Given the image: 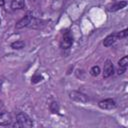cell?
Returning <instances> with one entry per match:
<instances>
[{
  "label": "cell",
  "mask_w": 128,
  "mask_h": 128,
  "mask_svg": "<svg viewBox=\"0 0 128 128\" xmlns=\"http://www.w3.org/2000/svg\"><path fill=\"white\" fill-rule=\"evenodd\" d=\"M16 121H18L21 126L23 127H32L33 126V123H32V120L29 118V116L23 112H20V113H17L16 114Z\"/></svg>",
  "instance_id": "obj_1"
},
{
  "label": "cell",
  "mask_w": 128,
  "mask_h": 128,
  "mask_svg": "<svg viewBox=\"0 0 128 128\" xmlns=\"http://www.w3.org/2000/svg\"><path fill=\"white\" fill-rule=\"evenodd\" d=\"M70 98L74 101L77 102H81V103H86L88 102L89 98L87 97V95L81 93V92H77V91H72L70 92Z\"/></svg>",
  "instance_id": "obj_2"
},
{
  "label": "cell",
  "mask_w": 128,
  "mask_h": 128,
  "mask_svg": "<svg viewBox=\"0 0 128 128\" xmlns=\"http://www.w3.org/2000/svg\"><path fill=\"white\" fill-rule=\"evenodd\" d=\"M72 44H73V37L70 35L69 32L65 33V35L63 36V38H62V40H61V43H60L61 48H63V49H68V48H70V47L72 46Z\"/></svg>",
  "instance_id": "obj_3"
},
{
  "label": "cell",
  "mask_w": 128,
  "mask_h": 128,
  "mask_svg": "<svg viewBox=\"0 0 128 128\" xmlns=\"http://www.w3.org/2000/svg\"><path fill=\"white\" fill-rule=\"evenodd\" d=\"M114 73V66L111 60H107L104 64V69H103V77L108 78Z\"/></svg>",
  "instance_id": "obj_4"
},
{
  "label": "cell",
  "mask_w": 128,
  "mask_h": 128,
  "mask_svg": "<svg viewBox=\"0 0 128 128\" xmlns=\"http://www.w3.org/2000/svg\"><path fill=\"white\" fill-rule=\"evenodd\" d=\"M98 106L101 109H105V110H110V109H114L116 107V103L113 99H105V100H101L98 103Z\"/></svg>",
  "instance_id": "obj_5"
},
{
  "label": "cell",
  "mask_w": 128,
  "mask_h": 128,
  "mask_svg": "<svg viewBox=\"0 0 128 128\" xmlns=\"http://www.w3.org/2000/svg\"><path fill=\"white\" fill-rule=\"evenodd\" d=\"M31 20H32V16H30V15H26V16H24L22 19H20V20L17 22V24H16V28H17V29H20V28L29 26Z\"/></svg>",
  "instance_id": "obj_6"
},
{
  "label": "cell",
  "mask_w": 128,
  "mask_h": 128,
  "mask_svg": "<svg viewBox=\"0 0 128 128\" xmlns=\"http://www.w3.org/2000/svg\"><path fill=\"white\" fill-rule=\"evenodd\" d=\"M11 123V115L8 112L0 113V126H7Z\"/></svg>",
  "instance_id": "obj_7"
},
{
  "label": "cell",
  "mask_w": 128,
  "mask_h": 128,
  "mask_svg": "<svg viewBox=\"0 0 128 128\" xmlns=\"http://www.w3.org/2000/svg\"><path fill=\"white\" fill-rule=\"evenodd\" d=\"M117 39H118V37H117V33L110 34V35H108V36L104 39V41H103V45H104L105 47H109V46L113 45V44L116 42Z\"/></svg>",
  "instance_id": "obj_8"
},
{
  "label": "cell",
  "mask_w": 128,
  "mask_h": 128,
  "mask_svg": "<svg viewBox=\"0 0 128 128\" xmlns=\"http://www.w3.org/2000/svg\"><path fill=\"white\" fill-rule=\"evenodd\" d=\"M126 5H127V2L126 1H120V2H117L115 4H112V5L108 6V11L115 12V11H118V10L124 8Z\"/></svg>",
  "instance_id": "obj_9"
},
{
  "label": "cell",
  "mask_w": 128,
  "mask_h": 128,
  "mask_svg": "<svg viewBox=\"0 0 128 128\" xmlns=\"http://www.w3.org/2000/svg\"><path fill=\"white\" fill-rule=\"evenodd\" d=\"M24 5H25V0H12L11 2V8L13 10L22 9Z\"/></svg>",
  "instance_id": "obj_10"
},
{
  "label": "cell",
  "mask_w": 128,
  "mask_h": 128,
  "mask_svg": "<svg viewBox=\"0 0 128 128\" xmlns=\"http://www.w3.org/2000/svg\"><path fill=\"white\" fill-rule=\"evenodd\" d=\"M24 45H25L24 41H22V40H17V41H15V42L11 43V48L19 50V49H22V48L24 47Z\"/></svg>",
  "instance_id": "obj_11"
},
{
  "label": "cell",
  "mask_w": 128,
  "mask_h": 128,
  "mask_svg": "<svg viewBox=\"0 0 128 128\" xmlns=\"http://www.w3.org/2000/svg\"><path fill=\"white\" fill-rule=\"evenodd\" d=\"M118 65H119V67L127 68V65H128V56H124V57H122V58L118 61Z\"/></svg>",
  "instance_id": "obj_12"
},
{
  "label": "cell",
  "mask_w": 128,
  "mask_h": 128,
  "mask_svg": "<svg viewBox=\"0 0 128 128\" xmlns=\"http://www.w3.org/2000/svg\"><path fill=\"white\" fill-rule=\"evenodd\" d=\"M100 67L99 66H93L91 69H90V71H89V73H90V75H92V76H94V77H96V76H98L99 74H100Z\"/></svg>",
  "instance_id": "obj_13"
},
{
  "label": "cell",
  "mask_w": 128,
  "mask_h": 128,
  "mask_svg": "<svg viewBox=\"0 0 128 128\" xmlns=\"http://www.w3.org/2000/svg\"><path fill=\"white\" fill-rule=\"evenodd\" d=\"M50 111L52 113H57L59 111V106H58V103L57 102H52L50 104Z\"/></svg>",
  "instance_id": "obj_14"
},
{
  "label": "cell",
  "mask_w": 128,
  "mask_h": 128,
  "mask_svg": "<svg viewBox=\"0 0 128 128\" xmlns=\"http://www.w3.org/2000/svg\"><path fill=\"white\" fill-rule=\"evenodd\" d=\"M127 35H128V29H124L123 31H120V32L117 33V37H118V39H119V38H120V39H122V38H126Z\"/></svg>",
  "instance_id": "obj_15"
},
{
  "label": "cell",
  "mask_w": 128,
  "mask_h": 128,
  "mask_svg": "<svg viewBox=\"0 0 128 128\" xmlns=\"http://www.w3.org/2000/svg\"><path fill=\"white\" fill-rule=\"evenodd\" d=\"M41 79H42V76L41 75H34L32 77V83H37V82L41 81Z\"/></svg>",
  "instance_id": "obj_16"
},
{
  "label": "cell",
  "mask_w": 128,
  "mask_h": 128,
  "mask_svg": "<svg viewBox=\"0 0 128 128\" xmlns=\"http://www.w3.org/2000/svg\"><path fill=\"white\" fill-rule=\"evenodd\" d=\"M125 71H126V68H122V67H119V69H118V74H119V75H120V74H123Z\"/></svg>",
  "instance_id": "obj_17"
},
{
  "label": "cell",
  "mask_w": 128,
  "mask_h": 128,
  "mask_svg": "<svg viewBox=\"0 0 128 128\" xmlns=\"http://www.w3.org/2000/svg\"><path fill=\"white\" fill-rule=\"evenodd\" d=\"M5 4V0H0V6H3Z\"/></svg>",
  "instance_id": "obj_18"
}]
</instances>
